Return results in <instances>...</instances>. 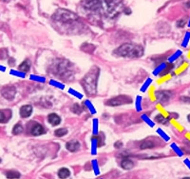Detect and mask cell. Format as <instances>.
Listing matches in <instances>:
<instances>
[{
  "instance_id": "1",
  "label": "cell",
  "mask_w": 190,
  "mask_h": 179,
  "mask_svg": "<svg viewBox=\"0 0 190 179\" xmlns=\"http://www.w3.org/2000/svg\"><path fill=\"white\" fill-rule=\"evenodd\" d=\"M83 6L91 11H99L102 14L114 17L122 9L120 0H84Z\"/></svg>"
},
{
  "instance_id": "2",
  "label": "cell",
  "mask_w": 190,
  "mask_h": 179,
  "mask_svg": "<svg viewBox=\"0 0 190 179\" xmlns=\"http://www.w3.org/2000/svg\"><path fill=\"white\" fill-rule=\"evenodd\" d=\"M114 53L117 56L126 57V58H137L142 55L144 53V49L142 46L137 44L126 43L123 44L119 48L114 51Z\"/></svg>"
},
{
  "instance_id": "3",
  "label": "cell",
  "mask_w": 190,
  "mask_h": 179,
  "mask_svg": "<svg viewBox=\"0 0 190 179\" xmlns=\"http://www.w3.org/2000/svg\"><path fill=\"white\" fill-rule=\"evenodd\" d=\"M99 76V69L97 67H93L82 80L83 88L88 94H95L97 89V79Z\"/></svg>"
},
{
  "instance_id": "4",
  "label": "cell",
  "mask_w": 190,
  "mask_h": 179,
  "mask_svg": "<svg viewBox=\"0 0 190 179\" xmlns=\"http://www.w3.org/2000/svg\"><path fill=\"white\" fill-rule=\"evenodd\" d=\"M54 76L62 79H70L74 76L73 66L68 60H58L52 67Z\"/></svg>"
},
{
  "instance_id": "5",
  "label": "cell",
  "mask_w": 190,
  "mask_h": 179,
  "mask_svg": "<svg viewBox=\"0 0 190 179\" xmlns=\"http://www.w3.org/2000/svg\"><path fill=\"white\" fill-rule=\"evenodd\" d=\"M54 20L63 26H75V24L79 21L78 17L73 12H70L67 10H59L53 16Z\"/></svg>"
},
{
  "instance_id": "6",
  "label": "cell",
  "mask_w": 190,
  "mask_h": 179,
  "mask_svg": "<svg viewBox=\"0 0 190 179\" xmlns=\"http://www.w3.org/2000/svg\"><path fill=\"white\" fill-rule=\"evenodd\" d=\"M131 102H132V100L130 97L124 96V95H120V96L113 97L111 99H108L106 102V105L115 107V106H122V105H124V104H129Z\"/></svg>"
},
{
  "instance_id": "7",
  "label": "cell",
  "mask_w": 190,
  "mask_h": 179,
  "mask_svg": "<svg viewBox=\"0 0 190 179\" xmlns=\"http://www.w3.org/2000/svg\"><path fill=\"white\" fill-rule=\"evenodd\" d=\"M1 94H2L4 98H6L8 100H11L15 96V94H16V90H15V88L13 86L8 85V86H5V87L2 88Z\"/></svg>"
},
{
  "instance_id": "8",
  "label": "cell",
  "mask_w": 190,
  "mask_h": 179,
  "mask_svg": "<svg viewBox=\"0 0 190 179\" xmlns=\"http://www.w3.org/2000/svg\"><path fill=\"white\" fill-rule=\"evenodd\" d=\"M45 132H46V130L41 124L33 122V126L30 127V133L33 135L38 136V135H41V134H44Z\"/></svg>"
},
{
  "instance_id": "9",
  "label": "cell",
  "mask_w": 190,
  "mask_h": 179,
  "mask_svg": "<svg viewBox=\"0 0 190 179\" xmlns=\"http://www.w3.org/2000/svg\"><path fill=\"white\" fill-rule=\"evenodd\" d=\"M156 96H157V99L159 101H161L162 103H165L170 99L171 93L166 92V91H160V92L156 93Z\"/></svg>"
},
{
  "instance_id": "10",
  "label": "cell",
  "mask_w": 190,
  "mask_h": 179,
  "mask_svg": "<svg viewBox=\"0 0 190 179\" xmlns=\"http://www.w3.org/2000/svg\"><path fill=\"white\" fill-rule=\"evenodd\" d=\"M80 143H79V141L77 140H71V141H69L66 145V148L68 149V150L70 152H77L79 149H80Z\"/></svg>"
},
{
  "instance_id": "11",
  "label": "cell",
  "mask_w": 190,
  "mask_h": 179,
  "mask_svg": "<svg viewBox=\"0 0 190 179\" xmlns=\"http://www.w3.org/2000/svg\"><path fill=\"white\" fill-rule=\"evenodd\" d=\"M48 121L52 126H57L61 123V118L56 113H51L48 116Z\"/></svg>"
},
{
  "instance_id": "12",
  "label": "cell",
  "mask_w": 190,
  "mask_h": 179,
  "mask_svg": "<svg viewBox=\"0 0 190 179\" xmlns=\"http://www.w3.org/2000/svg\"><path fill=\"white\" fill-rule=\"evenodd\" d=\"M31 112H33V107L30 105H25V106H22L21 109H20V115L21 117L23 118H27L29 117Z\"/></svg>"
},
{
  "instance_id": "13",
  "label": "cell",
  "mask_w": 190,
  "mask_h": 179,
  "mask_svg": "<svg viewBox=\"0 0 190 179\" xmlns=\"http://www.w3.org/2000/svg\"><path fill=\"white\" fill-rule=\"evenodd\" d=\"M121 166L124 170H130V169H132L134 167V163H133L132 160H130L129 158H124L121 162Z\"/></svg>"
},
{
  "instance_id": "14",
  "label": "cell",
  "mask_w": 190,
  "mask_h": 179,
  "mask_svg": "<svg viewBox=\"0 0 190 179\" xmlns=\"http://www.w3.org/2000/svg\"><path fill=\"white\" fill-rule=\"evenodd\" d=\"M70 175V170L67 169V168H62V169H60L59 172H58V176H59V178H61V179H66V178H68Z\"/></svg>"
},
{
  "instance_id": "15",
  "label": "cell",
  "mask_w": 190,
  "mask_h": 179,
  "mask_svg": "<svg viewBox=\"0 0 190 179\" xmlns=\"http://www.w3.org/2000/svg\"><path fill=\"white\" fill-rule=\"evenodd\" d=\"M29 69H30V61H29V60H25V61H23V62L19 65V67H18V70L21 71H23V72L29 71Z\"/></svg>"
},
{
  "instance_id": "16",
  "label": "cell",
  "mask_w": 190,
  "mask_h": 179,
  "mask_svg": "<svg viewBox=\"0 0 190 179\" xmlns=\"http://www.w3.org/2000/svg\"><path fill=\"white\" fill-rule=\"evenodd\" d=\"M155 147V143L151 140H145L144 142H142L140 145V148L142 150H146V149H152Z\"/></svg>"
},
{
  "instance_id": "17",
  "label": "cell",
  "mask_w": 190,
  "mask_h": 179,
  "mask_svg": "<svg viewBox=\"0 0 190 179\" xmlns=\"http://www.w3.org/2000/svg\"><path fill=\"white\" fill-rule=\"evenodd\" d=\"M6 176L9 179H18L20 178V173L16 171H9L6 172Z\"/></svg>"
},
{
  "instance_id": "18",
  "label": "cell",
  "mask_w": 190,
  "mask_h": 179,
  "mask_svg": "<svg viewBox=\"0 0 190 179\" xmlns=\"http://www.w3.org/2000/svg\"><path fill=\"white\" fill-rule=\"evenodd\" d=\"M55 135L58 136V137H62V136H64L66 135V134L68 133V130L67 129H64V128H61V129H58L55 131Z\"/></svg>"
},
{
  "instance_id": "19",
  "label": "cell",
  "mask_w": 190,
  "mask_h": 179,
  "mask_svg": "<svg viewBox=\"0 0 190 179\" xmlns=\"http://www.w3.org/2000/svg\"><path fill=\"white\" fill-rule=\"evenodd\" d=\"M23 132V126L21 124H16L13 129H12V133L13 134H20Z\"/></svg>"
},
{
  "instance_id": "20",
  "label": "cell",
  "mask_w": 190,
  "mask_h": 179,
  "mask_svg": "<svg viewBox=\"0 0 190 179\" xmlns=\"http://www.w3.org/2000/svg\"><path fill=\"white\" fill-rule=\"evenodd\" d=\"M71 111L76 114H80V113L83 112V108L80 105H78V104H74V105L72 106V108H71Z\"/></svg>"
},
{
  "instance_id": "21",
  "label": "cell",
  "mask_w": 190,
  "mask_h": 179,
  "mask_svg": "<svg viewBox=\"0 0 190 179\" xmlns=\"http://www.w3.org/2000/svg\"><path fill=\"white\" fill-rule=\"evenodd\" d=\"M9 118H10V116H7L6 112H4V111H0V123L7 122Z\"/></svg>"
},
{
  "instance_id": "22",
  "label": "cell",
  "mask_w": 190,
  "mask_h": 179,
  "mask_svg": "<svg viewBox=\"0 0 190 179\" xmlns=\"http://www.w3.org/2000/svg\"><path fill=\"white\" fill-rule=\"evenodd\" d=\"M165 120V118L162 115V114H158L155 116V121L158 122V123H164Z\"/></svg>"
},
{
  "instance_id": "23",
  "label": "cell",
  "mask_w": 190,
  "mask_h": 179,
  "mask_svg": "<svg viewBox=\"0 0 190 179\" xmlns=\"http://www.w3.org/2000/svg\"><path fill=\"white\" fill-rule=\"evenodd\" d=\"M85 104H86V106L88 108V110L91 112V113H95V112H96V110H95L93 107H92V105H91V103L89 102V101H86L85 102Z\"/></svg>"
},
{
  "instance_id": "24",
  "label": "cell",
  "mask_w": 190,
  "mask_h": 179,
  "mask_svg": "<svg viewBox=\"0 0 190 179\" xmlns=\"http://www.w3.org/2000/svg\"><path fill=\"white\" fill-rule=\"evenodd\" d=\"M150 82H151V79H147V83L144 85V87H142V92H145V91H146V89L148 87V85L150 84Z\"/></svg>"
},
{
  "instance_id": "25",
  "label": "cell",
  "mask_w": 190,
  "mask_h": 179,
  "mask_svg": "<svg viewBox=\"0 0 190 179\" xmlns=\"http://www.w3.org/2000/svg\"><path fill=\"white\" fill-rule=\"evenodd\" d=\"M30 79L33 80H36V81H45V78H41V77H37V76H30Z\"/></svg>"
},
{
  "instance_id": "26",
  "label": "cell",
  "mask_w": 190,
  "mask_h": 179,
  "mask_svg": "<svg viewBox=\"0 0 190 179\" xmlns=\"http://www.w3.org/2000/svg\"><path fill=\"white\" fill-rule=\"evenodd\" d=\"M142 119H145V121H146L147 123H149V124H150L151 126L153 125V124H152V123H151V122L149 121V118H147V115H142Z\"/></svg>"
},
{
  "instance_id": "27",
  "label": "cell",
  "mask_w": 190,
  "mask_h": 179,
  "mask_svg": "<svg viewBox=\"0 0 190 179\" xmlns=\"http://www.w3.org/2000/svg\"><path fill=\"white\" fill-rule=\"evenodd\" d=\"M140 97L138 96V98H137V102H136V104H137V110L138 111H140L141 110V107H140Z\"/></svg>"
},
{
  "instance_id": "28",
  "label": "cell",
  "mask_w": 190,
  "mask_h": 179,
  "mask_svg": "<svg viewBox=\"0 0 190 179\" xmlns=\"http://www.w3.org/2000/svg\"><path fill=\"white\" fill-rule=\"evenodd\" d=\"M184 24H185V21H184L183 19V20H180V21L178 22V26H179V27H183Z\"/></svg>"
},
{
  "instance_id": "29",
  "label": "cell",
  "mask_w": 190,
  "mask_h": 179,
  "mask_svg": "<svg viewBox=\"0 0 190 179\" xmlns=\"http://www.w3.org/2000/svg\"><path fill=\"white\" fill-rule=\"evenodd\" d=\"M122 142H116L115 143V148H121L122 147Z\"/></svg>"
},
{
  "instance_id": "30",
  "label": "cell",
  "mask_w": 190,
  "mask_h": 179,
  "mask_svg": "<svg viewBox=\"0 0 190 179\" xmlns=\"http://www.w3.org/2000/svg\"><path fill=\"white\" fill-rule=\"evenodd\" d=\"M182 100L184 102H190V98L189 97H182Z\"/></svg>"
},
{
  "instance_id": "31",
  "label": "cell",
  "mask_w": 190,
  "mask_h": 179,
  "mask_svg": "<svg viewBox=\"0 0 190 179\" xmlns=\"http://www.w3.org/2000/svg\"><path fill=\"white\" fill-rule=\"evenodd\" d=\"M187 118H188V121H189V122H190V114H189V115H188V117H187Z\"/></svg>"
},
{
  "instance_id": "32",
  "label": "cell",
  "mask_w": 190,
  "mask_h": 179,
  "mask_svg": "<svg viewBox=\"0 0 190 179\" xmlns=\"http://www.w3.org/2000/svg\"><path fill=\"white\" fill-rule=\"evenodd\" d=\"M183 179H190V177H185V178H183Z\"/></svg>"
}]
</instances>
